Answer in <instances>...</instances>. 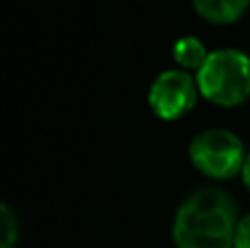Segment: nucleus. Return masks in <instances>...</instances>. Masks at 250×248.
<instances>
[{
	"label": "nucleus",
	"instance_id": "1",
	"mask_svg": "<svg viewBox=\"0 0 250 248\" xmlns=\"http://www.w3.org/2000/svg\"><path fill=\"white\" fill-rule=\"evenodd\" d=\"M237 207L220 189H200L180 205L173 220L178 248H235Z\"/></svg>",
	"mask_w": 250,
	"mask_h": 248
},
{
	"label": "nucleus",
	"instance_id": "2",
	"mask_svg": "<svg viewBox=\"0 0 250 248\" xmlns=\"http://www.w3.org/2000/svg\"><path fill=\"white\" fill-rule=\"evenodd\" d=\"M204 99L215 105L233 108L250 97V57L237 48H220L208 53L204 66L195 75Z\"/></svg>",
	"mask_w": 250,
	"mask_h": 248
},
{
	"label": "nucleus",
	"instance_id": "3",
	"mask_svg": "<svg viewBox=\"0 0 250 248\" xmlns=\"http://www.w3.org/2000/svg\"><path fill=\"white\" fill-rule=\"evenodd\" d=\"M246 156L248 154H244V143L239 136L229 130H204L189 145V158L193 167L215 180L242 174Z\"/></svg>",
	"mask_w": 250,
	"mask_h": 248
},
{
	"label": "nucleus",
	"instance_id": "4",
	"mask_svg": "<svg viewBox=\"0 0 250 248\" xmlns=\"http://www.w3.org/2000/svg\"><path fill=\"white\" fill-rule=\"evenodd\" d=\"M198 82L187 70H165L149 88V105L160 119L176 121L195 108Z\"/></svg>",
	"mask_w": 250,
	"mask_h": 248
},
{
	"label": "nucleus",
	"instance_id": "5",
	"mask_svg": "<svg viewBox=\"0 0 250 248\" xmlns=\"http://www.w3.org/2000/svg\"><path fill=\"white\" fill-rule=\"evenodd\" d=\"M250 0H193V7L204 20L213 24H229L242 18Z\"/></svg>",
	"mask_w": 250,
	"mask_h": 248
},
{
	"label": "nucleus",
	"instance_id": "6",
	"mask_svg": "<svg viewBox=\"0 0 250 248\" xmlns=\"http://www.w3.org/2000/svg\"><path fill=\"white\" fill-rule=\"evenodd\" d=\"M208 53L204 48V44L200 42L198 38H180L176 44H173V60L180 66L182 70H195L198 73L204 66Z\"/></svg>",
	"mask_w": 250,
	"mask_h": 248
},
{
	"label": "nucleus",
	"instance_id": "7",
	"mask_svg": "<svg viewBox=\"0 0 250 248\" xmlns=\"http://www.w3.org/2000/svg\"><path fill=\"white\" fill-rule=\"evenodd\" d=\"M18 242V220L7 205L0 209V248H13Z\"/></svg>",
	"mask_w": 250,
	"mask_h": 248
},
{
	"label": "nucleus",
	"instance_id": "8",
	"mask_svg": "<svg viewBox=\"0 0 250 248\" xmlns=\"http://www.w3.org/2000/svg\"><path fill=\"white\" fill-rule=\"evenodd\" d=\"M235 248H250V213L237 222V228H235Z\"/></svg>",
	"mask_w": 250,
	"mask_h": 248
},
{
	"label": "nucleus",
	"instance_id": "9",
	"mask_svg": "<svg viewBox=\"0 0 250 248\" xmlns=\"http://www.w3.org/2000/svg\"><path fill=\"white\" fill-rule=\"evenodd\" d=\"M242 178H244V185H246V187H248V191H250V152H248V156H246V163H244Z\"/></svg>",
	"mask_w": 250,
	"mask_h": 248
}]
</instances>
